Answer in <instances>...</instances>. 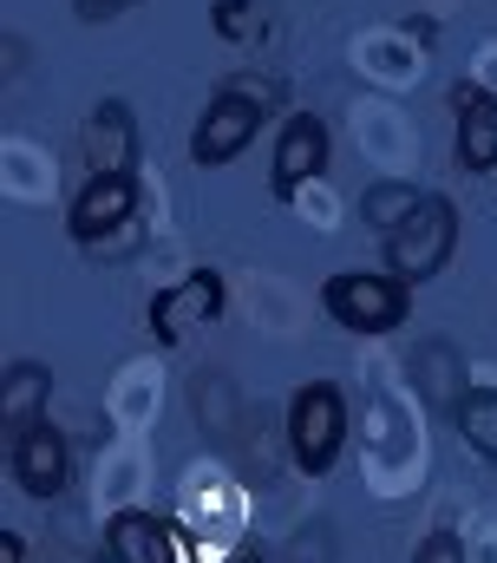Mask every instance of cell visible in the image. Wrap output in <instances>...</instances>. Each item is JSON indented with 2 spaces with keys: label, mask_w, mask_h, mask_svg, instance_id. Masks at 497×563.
<instances>
[{
  "label": "cell",
  "mask_w": 497,
  "mask_h": 563,
  "mask_svg": "<svg viewBox=\"0 0 497 563\" xmlns=\"http://www.w3.org/2000/svg\"><path fill=\"white\" fill-rule=\"evenodd\" d=\"M321 308L347 328V334H393L406 328L412 314V282H399L393 269L373 276V269H341V276L321 282Z\"/></svg>",
  "instance_id": "6da1fadb"
},
{
  "label": "cell",
  "mask_w": 497,
  "mask_h": 563,
  "mask_svg": "<svg viewBox=\"0 0 497 563\" xmlns=\"http://www.w3.org/2000/svg\"><path fill=\"white\" fill-rule=\"evenodd\" d=\"M341 445H347V394L334 380H308L288 400V459L308 478H321V472H334Z\"/></svg>",
  "instance_id": "7a4b0ae2"
},
{
  "label": "cell",
  "mask_w": 497,
  "mask_h": 563,
  "mask_svg": "<svg viewBox=\"0 0 497 563\" xmlns=\"http://www.w3.org/2000/svg\"><path fill=\"white\" fill-rule=\"evenodd\" d=\"M452 250H459V210H452V197L426 190V203L386 236V269L399 282H432L452 263Z\"/></svg>",
  "instance_id": "3957f363"
},
{
  "label": "cell",
  "mask_w": 497,
  "mask_h": 563,
  "mask_svg": "<svg viewBox=\"0 0 497 563\" xmlns=\"http://www.w3.org/2000/svg\"><path fill=\"white\" fill-rule=\"evenodd\" d=\"M262 112H268V92H248V86H223L210 106H203V119H197V132H190V157L203 164V170H217V164H230V157H243L255 132H262Z\"/></svg>",
  "instance_id": "277c9868"
},
{
  "label": "cell",
  "mask_w": 497,
  "mask_h": 563,
  "mask_svg": "<svg viewBox=\"0 0 497 563\" xmlns=\"http://www.w3.org/2000/svg\"><path fill=\"white\" fill-rule=\"evenodd\" d=\"M217 314H223V276H217V269H197V276L157 288L151 308H144V321H151V334H157L164 347H177L184 334H197V328L217 321Z\"/></svg>",
  "instance_id": "5b68a950"
},
{
  "label": "cell",
  "mask_w": 497,
  "mask_h": 563,
  "mask_svg": "<svg viewBox=\"0 0 497 563\" xmlns=\"http://www.w3.org/2000/svg\"><path fill=\"white\" fill-rule=\"evenodd\" d=\"M7 472H13V485H20L26 498H59L66 478H73L66 432H53L46 420L26 426V432H13V439H7Z\"/></svg>",
  "instance_id": "8992f818"
},
{
  "label": "cell",
  "mask_w": 497,
  "mask_h": 563,
  "mask_svg": "<svg viewBox=\"0 0 497 563\" xmlns=\"http://www.w3.org/2000/svg\"><path fill=\"white\" fill-rule=\"evenodd\" d=\"M131 217H137V170H124V177H92V184L73 197L66 236H73L79 250H92V243H106L112 230H131Z\"/></svg>",
  "instance_id": "52a82bcc"
},
{
  "label": "cell",
  "mask_w": 497,
  "mask_h": 563,
  "mask_svg": "<svg viewBox=\"0 0 497 563\" xmlns=\"http://www.w3.org/2000/svg\"><path fill=\"white\" fill-rule=\"evenodd\" d=\"M106 551L112 563H197V544L157 511H119L106 525Z\"/></svg>",
  "instance_id": "ba28073f"
},
{
  "label": "cell",
  "mask_w": 497,
  "mask_h": 563,
  "mask_svg": "<svg viewBox=\"0 0 497 563\" xmlns=\"http://www.w3.org/2000/svg\"><path fill=\"white\" fill-rule=\"evenodd\" d=\"M321 170H328V125H321L314 112H295V119L281 125V139H275V164H268L275 197H281V203H295Z\"/></svg>",
  "instance_id": "9c48e42d"
},
{
  "label": "cell",
  "mask_w": 497,
  "mask_h": 563,
  "mask_svg": "<svg viewBox=\"0 0 497 563\" xmlns=\"http://www.w3.org/2000/svg\"><path fill=\"white\" fill-rule=\"evenodd\" d=\"M79 157H86V184L131 170V157H137V125H131V106H124V99L92 106V119H86V132H79Z\"/></svg>",
  "instance_id": "30bf717a"
},
{
  "label": "cell",
  "mask_w": 497,
  "mask_h": 563,
  "mask_svg": "<svg viewBox=\"0 0 497 563\" xmlns=\"http://www.w3.org/2000/svg\"><path fill=\"white\" fill-rule=\"evenodd\" d=\"M452 112H459V170L472 177L497 170V92H485L478 79H459Z\"/></svg>",
  "instance_id": "8fae6325"
},
{
  "label": "cell",
  "mask_w": 497,
  "mask_h": 563,
  "mask_svg": "<svg viewBox=\"0 0 497 563\" xmlns=\"http://www.w3.org/2000/svg\"><path fill=\"white\" fill-rule=\"evenodd\" d=\"M46 394H53V367L46 361H13L7 367V387H0V426H7V439L46 420Z\"/></svg>",
  "instance_id": "7c38bea8"
},
{
  "label": "cell",
  "mask_w": 497,
  "mask_h": 563,
  "mask_svg": "<svg viewBox=\"0 0 497 563\" xmlns=\"http://www.w3.org/2000/svg\"><path fill=\"white\" fill-rule=\"evenodd\" d=\"M412 380H419V394L432 400V407H459L472 387H465V361H459V347L452 341H419L412 347Z\"/></svg>",
  "instance_id": "4fadbf2b"
},
{
  "label": "cell",
  "mask_w": 497,
  "mask_h": 563,
  "mask_svg": "<svg viewBox=\"0 0 497 563\" xmlns=\"http://www.w3.org/2000/svg\"><path fill=\"white\" fill-rule=\"evenodd\" d=\"M419 203H426V190H419V184H406V177H386V184H367V190H361V223H367L373 236L386 243V236H393V230H399V223H406Z\"/></svg>",
  "instance_id": "5bb4252c"
},
{
  "label": "cell",
  "mask_w": 497,
  "mask_h": 563,
  "mask_svg": "<svg viewBox=\"0 0 497 563\" xmlns=\"http://www.w3.org/2000/svg\"><path fill=\"white\" fill-rule=\"evenodd\" d=\"M452 420H459V432H465V445H472L485 465H497V394L492 387H472V394L452 407Z\"/></svg>",
  "instance_id": "9a60e30c"
},
{
  "label": "cell",
  "mask_w": 497,
  "mask_h": 563,
  "mask_svg": "<svg viewBox=\"0 0 497 563\" xmlns=\"http://www.w3.org/2000/svg\"><path fill=\"white\" fill-rule=\"evenodd\" d=\"M210 20H217V33L236 40V46H243V40H262V7H255V0H217Z\"/></svg>",
  "instance_id": "2e32d148"
},
{
  "label": "cell",
  "mask_w": 497,
  "mask_h": 563,
  "mask_svg": "<svg viewBox=\"0 0 497 563\" xmlns=\"http://www.w3.org/2000/svg\"><path fill=\"white\" fill-rule=\"evenodd\" d=\"M412 563H465V544H459L452 531H432V538L412 551Z\"/></svg>",
  "instance_id": "e0dca14e"
},
{
  "label": "cell",
  "mask_w": 497,
  "mask_h": 563,
  "mask_svg": "<svg viewBox=\"0 0 497 563\" xmlns=\"http://www.w3.org/2000/svg\"><path fill=\"white\" fill-rule=\"evenodd\" d=\"M131 7H144V0H73V13H79L86 26H112L119 13H131Z\"/></svg>",
  "instance_id": "ac0fdd59"
},
{
  "label": "cell",
  "mask_w": 497,
  "mask_h": 563,
  "mask_svg": "<svg viewBox=\"0 0 497 563\" xmlns=\"http://www.w3.org/2000/svg\"><path fill=\"white\" fill-rule=\"evenodd\" d=\"M0 563H26V538H20V531L0 538Z\"/></svg>",
  "instance_id": "d6986e66"
}]
</instances>
